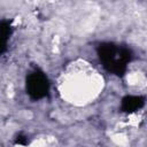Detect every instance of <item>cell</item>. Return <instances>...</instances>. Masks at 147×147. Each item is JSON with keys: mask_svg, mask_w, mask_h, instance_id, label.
Instances as JSON below:
<instances>
[{"mask_svg": "<svg viewBox=\"0 0 147 147\" xmlns=\"http://www.w3.org/2000/svg\"><path fill=\"white\" fill-rule=\"evenodd\" d=\"M49 90V83L47 76L40 71L34 70L26 77V92L33 100L42 99L47 95Z\"/></svg>", "mask_w": 147, "mask_h": 147, "instance_id": "2", "label": "cell"}, {"mask_svg": "<svg viewBox=\"0 0 147 147\" xmlns=\"http://www.w3.org/2000/svg\"><path fill=\"white\" fill-rule=\"evenodd\" d=\"M145 105L144 98L139 95H126L122 100V109L125 113H134L142 108Z\"/></svg>", "mask_w": 147, "mask_h": 147, "instance_id": "3", "label": "cell"}, {"mask_svg": "<svg viewBox=\"0 0 147 147\" xmlns=\"http://www.w3.org/2000/svg\"><path fill=\"white\" fill-rule=\"evenodd\" d=\"M98 54L103 67L116 75H121L125 71L131 57L130 51L127 48L119 47L109 42L100 45Z\"/></svg>", "mask_w": 147, "mask_h": 147, "instance_id": "1", "label": "cell"}]
</instances>
